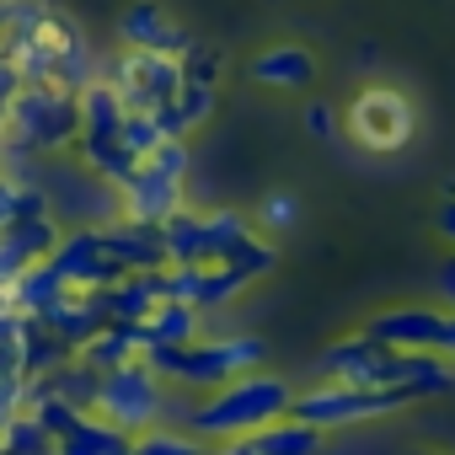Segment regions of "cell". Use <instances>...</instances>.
<instances>
[{"instance_id":"6da1fadb","label":"cell","mask_w":455,"mask_h":455,"mask_svg":"<svg viewBox=\"0 0 455 455\" xmlns=\"http://www.w3.org/2000/svg\"><path fill=\"white\" fill-rule=\"evenodd\" d=\"M295 391L279 375H242L231 386L209 391L193 412H188V434L198 444H236V439H258L268 423L290 418Z\"/></svg>"},{"instance_id":"7a4b0ae2","label":"cell","mask_w":455,"mask_h":455,"mask_svg":"<svg viewBox=\"0 0 455 455\" xmlns=\"http://www.w3.org/2000/svg\"><path fill=\"white\" fill-rule=\"evenodd\" d=\"M268 359L263 338H209V343H188V348H150L145 364L161 375V380H177V386H193V391H220L242 375H258Z\"/></svg>"},{"instance_id":"3957f363","label":"cell","mask_w":455,"mask_h":455,"mask_svg":"<svg viewBox=\"0 0 455 455\" xmlns=\"http://www.w3.org/2000/svg\"><path fill=\"white\" fill-rule=\"evenodd\" d=\"M97 418L118 423L124 434H150L156 418H161V375L140 359V364H124V370H108L97 380V402H92Z\"/></svg>"},{"instance_id":"277c9868","label":"cell","mask_w":455,"mask_h":455,"mask_svg":"<svg viewBox=\"0 0 455 455\" xmlns=\"http://www.w3.org/2000/svg\"><path fill=\"white\" fill-rule=\"evenodd\" d=\"M348 129L370 150H396L412 134V113H407V102L396 92H364L354 102V113H348Z\"/></svg>"},{"instance_id":"5b68a950","label":"cell","mask_w":455,"mask_h":455,"mask_svg":"<svg viewBox=\"0 0 455 455\" xmlns=\"http://www.w3.org/2000/svg\"><path fill=\"white\" fill-rule=\"evenodd\" d=\"M54 455H134V434H124L118 423L86 412L76 428H65L54 439Z\"/></svg>"},{"instance_id":"8992f818","label":"cell","mask_w":455,"mask_h":455,"mask_svg":"<svg viewBox=\"0 0 455 455\" xmlns=\"http://www.w3.org/2000/svg\"><path fill=\"white\" fill-rule=\"evenodd\" d=\"M311 76H316V60L306 49H295V44L268 49V54L252 60V81H263V86H306Z\"/></svg>"},{"instance_id":"52a82bcc","label":"cell","mask_w":455,"mask_h":455,"mask_svg":"<svg viewBox=\"0 0 455 455\" xmlns=\"http://www.w3.org/2000/svg\"><path fill=\"white\" fill-rule=\"evenodd\" d=\"M258 455H322V428L300 423V418H279L252 439Z\"/></svg>"},{"instance_id":"ba28073f","label":"cell","mask_w":455,"mask_h":455,"mask_svg":"<svg viewBox=\"0 0 455 455\" xmlns=\"http://www.w3.org/2000/svg\"><path fill=\"white\" fill-rule=\"evenodd\" d=\"M134 455H204V444L182 428H150V434H140L134 439Z\"/></svg>"},{"instance_id":"9c48e42d","label":"cell","mask_w":455,"mask_h":455,"mask_svg":"<svg viewBox=\"0 0 455 455\" xmlns=\"http://www.w3.org/2000/svg\"><path fill=\"white\" fill-rule=\"evenodd\" d=\"M434 225H439V236H444V242L455 247V198H444V204H439V214H434Z\"/></svg>"},{"instance_id":"30bf717a","label":"cell","mask_w":455,"mask_h":455,"mask_svg":"<svg viewBox=\"0 0 455 455\" xmlns=\"http://www.w3.org/2000/svg\"><path fill=\"white\" fill-rule=\"evenodd\" d=\"M306 129L311 134H332V108H306Z\"/></svg>"},{"instance_id":"8fae6325","label":"cell","mask_w":455,"mask_h":455,"mask_svg":"<svg viewBox=\"0 0 455 455\" xmlns=\"http://www.w3.org/2000/svg\"><path fill=\"white\" fill-rule=\"evenodd\" d=\"M439 290L455 300V263H444V268H439Z\"/></svg>"},{"instance_id":"7c38bea8","label":"cell","mask_w":455,"mask_h":455,"mask_svg":"<svg viewBox=\"0 0 455 455\" xmlns=\"http://www.w3.org/2000/svg\"><path fill=\"white\" fill-rule=\"evenodd\" d=\"M402 455H439V450H402Z\"/></svg>"}]
</instances>
